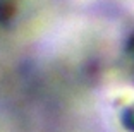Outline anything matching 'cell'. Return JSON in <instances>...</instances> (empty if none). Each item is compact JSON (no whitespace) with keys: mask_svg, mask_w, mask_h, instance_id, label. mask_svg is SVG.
Masks as SVG:
<instances>
[{"mask_svg":"<svg viewBox=\"0 0 134 132\" xmlns=\"http://www.w3.org/2000/svg\"><path fill=\"white\" fill-rule=\"evenodd\" d=\"M122 124L127 130L134 132V105H131L129 108H126V112L122 113Z\"/></svg>","mask_w":134,"mask_h":132,"instance_id":"1","label":"cell"},{"mask_svg":"<svg viewBox=\"0 0 134 132\" xmlns=\"http://www.w3.org/2000/svg\"><path fill=\"white\" fill-rule=\"evenodd\" d=\"M129 57H131V62H132V67H134V35L131 36V41H129Z\"/></svg>","mask_w":134,"mask_h":132,"instance_id":"2","label":"cell"}]
</instances>
